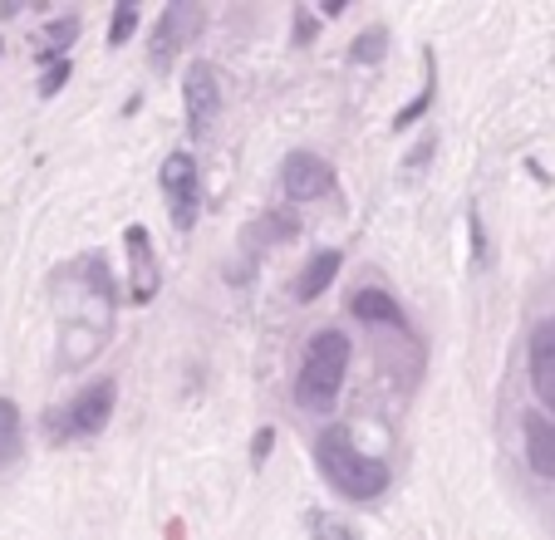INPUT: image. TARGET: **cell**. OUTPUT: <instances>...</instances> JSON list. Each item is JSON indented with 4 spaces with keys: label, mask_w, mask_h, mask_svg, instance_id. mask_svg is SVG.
<instances>
[{
    "label": "cell",
    "mask_w": 555,
    "mask_h": 540,
    "mask_svg": "<svg viewBox=\"0 0 555 540\" xmlns=\"http://www.w3.org/2000/svg\"><path fill=\"white\" fill-rule=\"evenodd\" d=\"M320 472H325V481L339 491V497L349 501H374L378 491H388V462L378 458H364L354 447V437H349V427H325V437H320Z\"/></svg>",
    "instance_id": "obj_1"
},
{
    "label": "cell",
    "mask_w": 555,
    "mask_h": 540,
    "mask_svg": "<svg viewBox=\"0 0 555 540\" xmlns=\"http://www.w3.org/2000/svg\"><path fill=\"white\" fill-rule=\"evenodd\" d=\"M345 369H349V334L339 330H320L305 344L300 374H295V403L310 413H330L345 388Z\"/></svg>",
    "instance_id": "obj_2"
},
{
    "label": "cell",
    "mask_w": 555,
    "mask_h": 540,
    "mask_svg": "<svg viewBox=\"0 0 555 540\" xmlns=\"http://www.w3.org/2000/svg\"><path fill=\"white\" fill-rule=\"evenodd\" d=\"M114 398H118L114 378H99V384L79 388V394L69 398V408H60V417H54V437H94V433H104L108 417H114Z\"/></svg>",
    "instance_id": "obj_3"
},
{
    "label": "cell",
    "mask_w": 555,
    "mask_h": 540,
    "mask_svg": "<svg viewBox=\"0 0 555 540\" xmlns=\"http://www.w3.org/2000/svg\"><path fill=\"white\" fill-rule=\"evenodd\" d=\"M163 197H168V211H172V227L178 231H192L197 227V211H202V182H197V163L188 153H172L163 163Z\"/></svg>",
    "instance_id": "obj_4"
},
{
    "label": "cell",
    "mask_w": 555,
    "mask_h": 540,
    "mask_svg": "<svg viewBox=\"0 0 555 540\" xmlns=\"http://www.w3.org/2000/svg\"><path fill=\"white\" fill-rule=\"evenodd\" d=\"M281 188L291 202H314V197H330L335 192V167L325 163L320 153H291L281 163Z\"/></svg>",
    "instance_id": "obj_5"
},
{
    "label": "cell",
    "mask_w": 555,
    "mask_h": 540,
    "mask_svg": "<svg viewBox=\"0 0 555 540\" xmlns=\"http://www.w3.org/2000/svg\"><path fill=\"white\" fill-rule=\"evenodd\" d=\"M182 94H188V128L192 138H207L211 124L221 114V89H217V69L211 64H192L188 79H182Z\"/></svg>",
    "instance_id": "obj_6"
},
{
    "label": "cell",
    "mask_w": 555,
    "mask_h": 540,
    "mask_svg": "<svg viewBox=\"0 0 555 540\" xmlns=\"http://www.w3.org/2000/svg\"><path fill=\"white\" fill-rule=\"evenodd\" d=\"M202 30V11L197 5H168V11H163V21H157V35H153V69L163 74L168 69L172 60H178V50L182 44L192 40V35Z\"/></svg>",
    "instance_id": "obj_7"
},
{
    "label": "cell",
    "mask_w": 555,
    "mask_h": 540,
    "mask_svg": "<svg viewBox=\"0 0 555 540\" xmlns=\"http://www.w3.org/2000/svg\"><path fill=\"white\" fill-rule=\"evenodd\" d=\"M124 246H128V295H133V305H147L157 295V285H163V275H157V256H153V241H147L143 227H128L124 231Z\"/></svg>",
    "instance_id": "obj_8"
},
{
    "label": "cell",
    "mask_w": 555,
    "mask_h": 540,
    "mask_svg": "<svg viewBox=\"0 0 555 540\" xmlns=\"http://www.w3.org/2000/svg\"><path fill=\"white\" fill-rule=\"evenodd\" d=\"M521 433H526V462H531V472L541 481H555V423L545 413H526Z\"/></svg>",
    "instance_id": "obj_9"
},
{
    "label": "cell",
    "mask_w": 555,
    "mask_h": 540,
    "mask_svg": "<svg viewBox=\"0 0 555 540\" xmlns=\"http://www.w3.org/2000/svg\"><path fill=\"white\" fill-rule=\"evenodd\" d=\"M531 384L541 394V403L555 413V320L535 324L531 334Z\"/></svg>",
    "instance_id": "obj_10"
},
{
    "label": "cell",
    "mask_w": 555,
    "mask_h": 540,
    "mask_svg": "<svg viewBox=\"0 0 555 540\" xmlns=\"http://www.w3.org/2000/svg\"><path fill=\"white\" fill-rule=\"evenodd\" d=\"M339 250H314L310 260H305V270L295 275V300L300 305H310L314 295H325L330 285H335V275H339Z\"/></svg>",
    "instance_id": "obj_11"
},
{
    "label": "cell",
    "mask_w": 555,
    "mask_h": 540,
    "mask_svg": "<svg viewBox=\"0 0 555 540\" xmlns=\"http://www.w3.org/2000/svg\"><path fill=\"white\" fill-rule=\"evenodd\" d=\"M349 314H354V320H364V324H393V330H403L399 300H393V295H384V291H354V295H349Z\"/></svg>",
    "instance_id": "obj_12"
},
{
    "label": "cell",
    "mask_w": 555,
    "mask_h": 540,
    "mask_svg": "<svg viewBox=\"0 0 555 540\" xmlns=\"http://www.w3.org/2000/svg\"><path fill=\"white\" fill-rule=\"evenodd\" d=\"M15 452H21V408L0 398V462H11Z\"/></svg>",
    "instance_id": "obj_13"
},
{
    "label": "cell",
    "mask_w": 555,
    "mask_h": 540,
    "mask_svg": "<svg viewBox=\"0 0 555 540\" xmlns=\"http://www.w3.org/2000/svg\"><path fill=\"white\" fill-rule=\"evenodd\" d=\"M433 89H438V64H433V54H428V89H423L418 99H413L403 114H393V133H403V128H413L423 114H428V104H433Z\"/></svg>",
    "instance_id": "obj_14"
},
{
    "label": "cell",
    "mask_w": 555,
    "mask_h": 540,
    "mask_svg": "<svg viewBox=\"0 0 555 540\" xmlns=\"http://www.w3.org/2000/svg\"><path fill=\"white\" fill-rule=\"evenodd\" d=\"M384 50H388V30H364V35H354V44H349V60L354 64H378L384 60Z\"/></svg>",
    "instance_id": "obj_15"
},
{
    "label": "cell",
    "mask_w": 555,
    "mask_h": 540,
    "mask_svg": "<svg viewBox=\"0 0 555 540\" xmlns=\"http://www.w3.org/2000/svg\"><path fill=\"white\" fill-rule=\"evenodd\" d=\"M79 25H85L79 15H64L60 25H50V30H44V44H50V50H44V64H50V60H64L60 50L74 40V35H79Z\"/></svg>",
    "instance_id": "obj_16"
},
{
    "label": "cell",
    "mask_w": 555,
    "mask_h": 540,
    "mask_svg": "<svg viewBox=\"0 0 555 540\" xmlns=\"http://www.w3.org/2000/svg\"><path fill=\"white\" fill-rule=\"evenodd\" d=\"M133 30H138V5L128 0V5H118V11H114V21H108V50L128 44V40H133Z\"/></svg>",
    "instance_id": "obj_17"
},
{
    "label": "cell",
    "mask_w": 555,
    "mask_h": 540,
    "mask_svg": "<svg viewBox=\"0 0 555 540\" xmlns=\"http://www.w3.org/2000/svg\"><path fill=\"white\" fill-rule=\"evenodd\" d=\"M310 540H354V530H349L345 520L325 516V511H314L310 516Z\"/></svg>",
    "instance_id": "obj_18"
},
{
    "label": "cell",
    "mask_w": 555,
    "mask_h": 540,
    "mask_svg": "<svg viewBox=\"0 0 555 540\" xmlns=\"http://www.w3.org/2000/svg\"><path fill=\"white\" fill-rule=\"evenodd\" d=\"M64 79H69V60H50V69H44V79H40V99H54V94H60Z\"/></svg>",
    "instance_id": "obj_19"
},
{
    "label": "cell",
    "mask_w": 555,
    "mask_h": 540,
    "mask_svg": "<svg viewBox=\"0 0 555 540\" xmlns=\"http://www.w3.org/2000/svg\"><path fill=\"white\" fill-rule=\"evenodd\" d=\"M271 447H275V427H261V433H256V442H251V462H256V467H266Z\"/></svg>",
    "instance_id": "obj_20"
},
{
    "label": "cell",
    "mask_w": 555,
    "mask_h": 540,
    "mask_svg": "<svg viewBox=\"0 0 555 540\" xmlns=\"http://www.w3.org/2000/svg\"><path fill=\"white\" fill-rule=\"evenodd\" d=\"M467 231H472V256L487 260V236H482V217H477V211L467 217Z\"/></svg>",
    "instance_id": "obj_21"
},
{
    "label": "cell",
    "mask_w": 555,
    "mask_h": 540,
    "mask_svg": "<svg viewBox=\"0 0 555 540\" xmlns=\"http://www.w3.org/2000/svg\"><path fill=\"white\" fill-rule=\"evenodd\" d=\"M310 35H314V15L300 5V11H295V44H310Z\"/></svg>",
    "instance_id": "obj_22"
},
{
    "label": "cell",
    "mask_w": 555,
    "mask_h": 540,
    "mask_svg": "<svg viewBox=\"0 0 555 540\" xmlns=\"http://www.w3.org/2000/svg\"><path fill=\"white\" fill-rule=\"evenodd\" d=\"M428 157H433V138H423V143H418V147H413V153H409V167L428 163Z\"/></svg>",
    "instance_id": "obj_23"
}]
</instances>
